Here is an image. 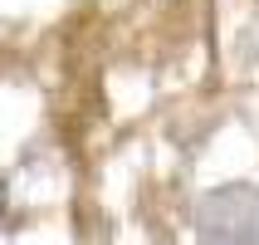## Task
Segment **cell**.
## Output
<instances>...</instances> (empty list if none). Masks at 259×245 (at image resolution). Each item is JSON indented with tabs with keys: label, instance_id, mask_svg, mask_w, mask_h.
Here are the masks:
<instances>
[{
	"label": "cell",
	"instance_id": "obj_1",
	"mask_svg": "<svg viewBox=\"0 0 259 245\" xmlns=\"http://www.w3.org/2000/svg\"><path fill=\"white\" fill-rule=\"evenodd\" d=\"M191 226L205 245H259V182H220L201 191Z\"/></svg>",
	"mask_w": 259,
	"mask_h": 245
},
{
	"label": "cell",
	"instance_id": "obj_2",
	"mask_svg": "<svg viewBox=\"0 0 259 245\" xmlns=\"http://www.w3.org/2000/svg\"><path fill=\"white\" fill-rule=\"evenodd\" d=\"M5 211H10V187H5V177H0V221H5Z\"/></svg>",
	"mask_w": 259,
	"mask_h": 245
}]
</instances>
